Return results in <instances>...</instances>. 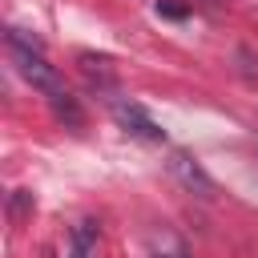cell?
<instances>
[{"label":"cell","mask_w":258,"mask_h":258,"mask_svg":"<svg viewBox=\"0 0 258 258\" xmlns=\"http://www.w3.org/2000/svg\"><path fill=\"white\" fill-rule=\"evenodd\" d=\"M8 52H12V60H16V69H20V77L32 85V89H40L44 97H56V93H64V81H60V73L44 60V52H40V40L36 36H24L20 28H8Z\"/></svg>","instance_id":"1"},{"label":"cell","mask_w":258,"mask_h":258,"mask_svg":"<svg viewBox=\"0 0 258 258\" xmlns=\"http://www.w3.org/2000/svg\"><path fill=\"white\" fill-rule=\"evenodd\" d=\"M169 173H173L189 194H198L202 202L218 198V181H214V177H210V173H206V169H202L185 149H173V153H169Z\"/></svg>","instance_id":"2"},{"label":"cell","mask_w":258,"mask_h":258,"mask_svg":"<svg viewBox=\"0 0 258 258\" xmlns=\"http://www.w3.org/2000/svg\"><path fill=\"white\" fill-rule=\"evenodd\" d=\"M113 117H117V125L129 133V137H137V141H165V129L137 105V101H113Z\"/></svg>","instance_id":"3"},{"label":"cell","mask_w":258,"mask_h":258,"mask_svg":"<svg viewBox=\"0 0 258 258\" xmlns=\"http://www.w3.org/2000/svg\"><path fill=\"white\" fill-rule=\"evenodd\" d=\"M97 250V222H77L69 238V258H89Z\"/></svg>","instance_id":"4"},{"label":"cell","mask_w":258,"mask_h":258,"mask_svg":"<svg viewBox=\"0 0 258 258\" xmlns=\"http://www.w3.org/2000/svg\"><path fill=\"white\" fill-rule=\"evenodd\" d=\"M81 69H85V77L93 81V85H101V89H113L117 85V77H113V69H109V60L105 56H81Z\"/></svg>","instance_id":"5"},{"label":"cell","mask_w":258,"mask_h":258,"mask_svg":"<svg viewBox=\"0 0 258 258\" xmlns=\"http://www.w3.org/2000/svg\"><path fill=\"white\" fill-rule=\"evenodd\" d=\"M149 254H153V258H189L185 242H177L169 230H161V234H153V238H149Z\"/></svg>","instance_id":"6"},{"label":"cell","mask_w":258,"mask_h":258,"mask_svg":"<svg viewBox=\"0 0 258 258\" xmlns=\"http://www.w3.org/2000/svg\"><path fill=\"white\" fill-rule=\"evenodd\" d=\"M48 105H52V113H56L60 121H69V125H81V121H85V113H81L77 97H69V89L56 93V97H48Z\"/></svg>","instance_id":"7"},{"label":"cell","mask_w":258,"mask_h":258,"mask_svg":"<svg viewBox=\"0 0 258 258\" xmlns=\"http://www.w3.org/2000/svg\"><path fill=\"white\" fill-rule=\"evenodd\" d=\"M157 12H161V16H169V20H181L189 8H185V4H177V0H157Z\"/></svg>","instance_id":"8"},{"label":"cell","mask_w":258,"mask_h":258,"mask_svg":"<svg viewBox=\"0 0 258 258\" xmlns=\"http://www.w3.org/2000/svg\"><path fill=\"white\" fill-rule=\"evenodd\" d=\"M202 4H206V8H218V4H222V0H202Z\"/></svg>","instance_id":"9"}]
</instances>
